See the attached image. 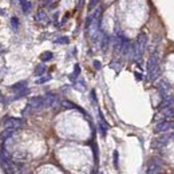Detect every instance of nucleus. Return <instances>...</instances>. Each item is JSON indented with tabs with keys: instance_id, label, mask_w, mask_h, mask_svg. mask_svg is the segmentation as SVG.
Wrapping results in <instances>:
<instances>
[{
	"instance_id": "1",
	"label": "nucleus",
	"mask_w": 174,
	"mask_h": 174,
	"mask_svg": "<svg viewBox=\"0 0 174 174\" xmlns=\"http://www.w3.org/2000/svg\"><path fill=\"white\" fill-rule=\"evenodd\" d=\"M146 46H147V36L146 34H139V36L137 38V42H135L134 47H131V55L135 60H139L142 58L145 50H146Z\"/></svg>"
},
{
	"instance_id": "2",
	"label": "nucleus",
	"mask_w": 174,
	"mask_h": 174,
	"mask_svg": "<svg viewBox=\"0 0 174 174\" xmlns=\"http://www.w3.org/2000/svg\"><path fill=\"white\" fill-rule=\"evenodd\" d=\"M158 67H159L158 66V54H157V51H154L150 55L149 60H147V76L151 75Z\"/></svg>"
},
{
	"instance_id": "3",
	"label": "nucleus",
	"mask_w": 174,
	"mask_h": 174,
	"mask_svg": "<svg viewBox=\"0 0 174 174\" xmlns=\"http://www.w3.org/2000/svg\"><path fill=\"white\" fill-rule=\"evenodd\" d=\"M173 137H174V134H163V135H161V137H158L157 139L153 141V147H154V149H158V147L165 146V145H167L170 141L173 139Z\"/></svg>"
},
{
	"instance_id": "4",
	"label": "nucleus",
	"mask_w": 174,
	"mask_h": 174,
	"mask_svg": "<svg viewBox=\"0 0 174 174\" xmlns=\"http://www.w3.org/2000/svg\"><path fill=\"white\" fill-rule=\"evenodd\" d=\"M162 166H163V163L161 159L158 158L153 159L149 163V167H147V174H159L162 172Z\"/></svg>"
},
{
	"instance_id": "5",
	"label": "nucleus",
	"mask_w": 174,
	"mask_h": 174,
	"mask_svg": "<svg viewBox=\"0 0 174 174\" xmlns=\"http://www.w3.org/2000/svg\"><path fill=\"white\" fill-rule=\"evenodd\" d=\"M23 126H24V121L20 118H8L4 122L5 129H14V130H16V129H20Z\"/></svg>"
},
{
	"instance_id": "6",
	"label": "nucleus",
	"mask_w": 174,
	"mask_h": 174,
	"mask_svg": "<svg viewBox=\"0 0 174 174\" xmlns=\"http://www.w3.org/2000/svg\"><path fill=\"white\" fill-rule=\"evenodd\" d=\"M44 105V99L43 96H32V98L28 101V107L31 109V110H39V109L43 107Z\"/></svg>"
},
{
	"instance_id": "7",
	"label": "nucleus",
	"mask_w": 174,
	"mask_h": 174,
	"mask_svg": "<svg viewBox=\"0 0 174 174\" xmlns=\"http://www.w3.org/2000/svg\"><path fill=\"white\" fill-rule=\"evenodd\" d=\"M173 127V122L170 121H158L156 125V133H163V131L169 130V129Z\"/></svg>"
},
{
	"instance_id": "8",
	"label": "nucleus",
	"mask_w": 174,
	"mask_h": 174,
	"mask_svg": "<svg viewBox=\"0 0 174 174\" xmlns=\"http://www.w3.org/2000/svg\"><path fill=\"white\" fill-rule=\"evenodd\" d=\"M158 90H159L161 96H162V98L172 95V94H170V90H172V87H170V85H169L167 82H165V80H161V82H159V85H158Z\"/></svg>"
},
{
	"instance_id": "9",
	"label": "nucleus",
	"mask_w": 174,
	"mask_h": 174,
	"mask_svg": "<svg viewBox=\"0 0 174 174\" xmlns=\"http://www.w3.org/2000/svg\"><path fill=\"white\" fill-rule=\"evenodd\" d=\"M43 99H44V105H43V107H52L58 101V98H56V95L55 94H47L46 96H43Z\"/></svg>"
},
{
	"instance_id": "10",
	"label": "nucleus",
	"mask_w": 174,
	"mask_h": 174,
	"mask_svg": "<svg viewBox=\"0 0 174 174\" xmlns=\"http://www.w3.org/2000/svg\"><path fill=\"white\" fill-rule=\"evenodd\" d=\"M174 105V98L172 95H169V96H165L163 98V101L161 102V105H159V110H163V109H169V107H172V106Z\"/></svg>"
},
{
	"instance_id": "11",
	"label": "nucleus",
	"mask_w": 174,
	"mask_h": 174,
	"mask_svg": "<svg viewBox=\"0 0 174 174\" xmlns=\"http://www.w3.org/2000/svg\"><path fill=\"white\" fill-rule=\"evenodd\" d=\"M36 22H39V23L42 24H47L48 23V18H47V15H46V12L43 11V9H40L39 12H38V15H36Z\"/></svg>"
},
{
	"instance_id": "12",
	"label": "nucleus",
	"mask_w": 174,
	"mask_h": 174,
	"mask_svg": "<svg viewBox=\"0 0 174 174\" xmlns=\"http://www.w3.org/2000/svg\"><path fill=\"white\" fill-rule=\"evenodd\" d=\"M54 58V54L51 52V51H46V52L40 54V60L42 62H48V60H51Z\"/></svg>"
},
{
	"instance_id": "13",
	"label": "nucleus",
	"mask_w": 174,
	"mask_h": 174,
	"mask_svg": "<svg viewBox=\"0 0 174 174\" xmlns=\"http://www.w3.org/2000/svg\"><path fill=\"white\" fill-rule=\"evenodd\" d=\"M14 134H15L14 129H5V130L2 133V138L3 139H8V138H11Z\"/></svg>"
},
{
	"instance_id": "14",
	"label": "nucleus",
	"mask_w": 174,
	"mask_h": 174,
	"mask_svg": "<svg viewBox=\"0 0 174 174\" xmlns=\"http://www.w3.org/2000/svg\"><path fill=\"white\" fill-rule=\"evenodd\" d=\"M25 87H27V82H19V83H15L14 86L11 87L12 90H15V91H20V90H24Z\"/></svg>"
},
{
	"instance_id": "15",
	"label": "nucleus",
	"mask_w": 174,
	"mask_h": 174,
	"mask_svg": "<svg viewBox=\"0 0 174 174\" xmlns=\"http://www.w3.org/2000/svg\"><path fill=\"white\" fill-rule=\"evenodd\" d=\"M22 8H23V11L25 14H28L31 11V3L28 0H22Z\"/></svg>"
},
{
	"instance_id": "16",
	"label": "nucleus",
	"mask_w": 174,
	"mask_h": 174,
	"mask_svg": "<svg viewBox=\"0 0 174 174\" xmlns=\"http://www.w3.org/2000/svg\"><path fill=\"white\" fill-rule=\"evenodd\" d=\"M109 42H110V38L107 36V35H103L102 36V50L103 51H106L107 50V47H109Z\"/></svg>"
},
{
	"instance_id": "17",
	"label": "nucleus",
	"mask_w": 174,
	"mask_h": 174,
	"mask_svg": "<svg viewBox=\"0 0 174 174\" xmlns=\"http://www.w3.org/2000/svg\"><path fill=\"white\" fill-rule=\"evenodd\" d=\"M46 71V66L44 64H38L36 69H35V75H43Z\"/></svg>"
},
{
	"instance_id": "18",
	"label": "nucleus",
	"mask_w": 174,
	"mask_h": 174,
	"mask_svg": "<svg viewBox=\"0 0 174 174\" xmlns=\"http://www.w3.org/2000/svg\"><path fill=\"white\" fill-rule=\"evenodd\" d=\"M55 43H59V44H69L70 43V39L67 36H60L55 40Z\"/></svg>"
},
{
	"instance_id": "19",
	"label": "nucleus",
	"mask_w": 174,
	"mask_h": 174,
	"mask_svg": "<svg viewBox=\"0 0 174 174\" xmlns=\"http://www.w3.org/2000/svg\"><path fill=\"white\" fill-rule=\"evenodd\" d=\"M79 72H80L79 66H78V64H75V70H74V74H72V75H70V79H71V80H75V78L79 75Z\"/></svg>"
},
{
	"instance_id": "20",
	"label": "nucleus",
	"mask_w": 174,
	"mask_h": 174,
	"mask_svg": "<svg viewBox=\"0 0 174 174\" xmlns=\"http://www.w3.org/2000/svg\"><path fill=\"white\" fill-rule=\"evenodd\" d=\"M50 79H51V76H50V75H47V76H42V78H39V79L36 80V83H38V85H43V83L48 82Z\"/></svg>"
},
{
	"instance_id": "21",
	"label": "nucleus",
	"mask_w": 174,
	"mask_h": 174,
	"mask_svg": "<svg viewBox=\"0 0 174 174\" xmlns=\"http://www.w3.org/2000/svg\"><path fill=\"white\" fill-rule=\"evenodd\" d=\"M63 106H64V107H67V109H76V106L74 105V103L69 102V101H64L63 102Z\"/></svg>"
},
{
	"instance_id": "22",
	"label": "nucleus",
	"mask_w": 174,
	"mask_h": 174,
	"mask_svg": "<svg viewBox=\"0 0 174 174\" xmlns=\"http://www.w3.org/2000/svg\"><path fill=\"white\" fill-rule=\"evenodd\" d=\"M11 23H12V27H14L15 30L19 27V20H18L16 18H12V19H11Z\"/></svg>"
},
{
	"instance_id": "23",
	"label": "nucleus",
	"mask_w": 174,
	"mask_h": 174,
	"mask_svg": "<svg viewBox=\"0 0 174 174\" xmlns=\"http://www.w3.org/2000/svg\"><path fill=\"white\" fill-rule=\"evenodd\" d=\"M114 166L118 169V151H114Z\"/></svg>"
},
{
	"instance_id": "24",
	"label": "nucleus",
	"mask_w": 174,
	"mask_h": 174,
	"mask_svg": "<svg viewBox=\"0 0 174 174\" xmlns=\"http://www.w3.org/2000/svg\"><path fill=\"white\" fill-rule=\"evenodd\" d=\"M75 87H76V89H79L80 91H82V90H85V82H78V83L75 85Z\"/></svg>"
},
{
	"instance_id": "25",
	"label": "nucleus",
	"mask_w": 174,
	"mask_h": 174,
	"mask_svg": "<svg viewBox=\"0 0 174 174\" xmlns=\"http://www.w3.org/2000/svg\"><path fill=\"white\" fill-rule=\"evenodd\" d=\"M94 67H95L96 70H99V69H101V63H99L98 60H95V62H94Z\"/></svg>"
},
{
	"instance_id": "26",
	"label": "nucleus",
	"mask_w": 174,
	"mask_h": 174,
	"mask_svg": "<svg viewBox=\"0 0 174 174\" xmlns=\"http://www.w3.org/2000/svg\"><path fill=\"white\" fill-rule=\"evenodd\" d=\"M91 98H92V102L96 103V98H95V91H91Z\"/></svg>"
},
{
	"instance_id": "27",
	"label": "nucleus",
	"mask_w": 174,
	"mask_h": 174,
	"mask_svg": "<svg viewBox=\"0 0 174 174\" xmlns=\"http://www.w3.org/2000/svg\"><path fill=\"white\" fill-rule=\"evenodd\" d=\"M135 78H137L138 80H141V79H142V75H141V74H138V72H135Z\"/></svg>"
}]
</instances>
